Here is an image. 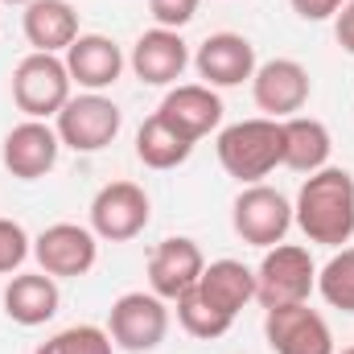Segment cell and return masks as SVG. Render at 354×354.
<instances>
[{
    "instance_id": "6da1fadb",
    "label": "cell",
    "mask_w": 354,
    "mask_h": 354,
    "mask_svg": "<svg viewBox=\"0 0 354 354\" xmlns=\"http://www.w3.org/2000/svg\"><path fill=\"white\" fill-rule=\"evenodd\" d=\"M292 223L309 243L346 248L354 239V174L342 165H326L309 174L297 189Z\"/></svg>"
},
{
    "instance_id": "7a4b0ae2",
    "label": "cell",
    "mask_w": 354,
    "mask_h": 354,
    "mask_svg": "<svg viewBox=\"0 0 354 354\" xmlns=\"http://www.w3.org/2000/svg\"><path fill=\"white\" fill-rule=\"evenodd\" d=\"M214 153L227 177H235L239 185H256L284 165V124L268 115L227 124L214 140Z\"/></svg>"
},
{
    "instance_id": "3957f363",
    "label": "cell",
    "mask_w": 354,
    "mask_h": 354,
    "mask_svg": "<svg viewBox=\"0 0 354 354\" xmlns=\"http://www.w3.org/2000/svg\"><path fill=\"white\" fill-rule=\"evenodd\" d=\"M71 71L62 62V54H25L12 66V103L17 111H25V120H50L66 107L71 99Z\"/></svg>"
},
{
    "instance_id": "277c9868",
    "label": "cell",
    "mask_w": 354,
    "mask_h": 354,
    "mask_svg": "<svg viewBox=\"0 0 354 354\" xmlns=\"http://www.w3.org/2000/svg\"><path fill=\"white\" fill-rule=\"evenodd\" d=\"M317 292V264L309 248L301 243H276L268 248L256 268V301L264 309L276 305H301Z\"/></svg>"
},
{
    "instance_id": "5b68a950",
    "label": "cell",
    "mask_w": 354,
    "mask_h": 354,
    "mask_svg": "<svg viewBox=\"0 0 354 354\" xmlns=\"http://www.w3.org/2000/svg\"><path fill=\"white\" fill-rule=\"evenodd\" d=\"M54 128H58V140L62 149H75V153H103L120 128H124V111L103 95V91H83V95H71L66 107L54 115Z\"/></svg>"
},
{
    "instance_id": "8992f818",
    "label": "cell",
    "mask_w": 354,
    "mask_h": 354,
    "mask_svg": "<svg viewBox=\"0 0 354 354\" xmlns=\"http://www.w3.org/2000/svg\"><path fill=\"white\" fill-rule=\"evenodd\" d=\"M107 334L115 351L149 354L157 351L169 334V305L157 292H124L107 309Z\"/></svg>"
},
{
    "instance_id": "52a82bcc",
    "label": "cell",
    "mask_w": 354,
    "mask_h": 354,
    "mask_svg": "<svg viewBox=\"0 0 354 354\" xmlns=\"http://www.w3.org/2000/svg\"><path fill=\"white\" fill-rule=\"evenodd\" d=\"M231 227H235V235H239L243 243L268 252V248L284 243V235H288V227H292V202H288L280 189L264 185V181L243 185L239 198L231 202Z\"/></svg>"
},
{
    "instance_id": "ba28073f",
    "label": "cell",
    "mask_w": 354,
    "mask_h": 354,
    "mask_svg": "<svg viewBox=\"0 0 354 354\" xmlns=\"http://www.w3.org/2000/svg\"><path fill=\"white\" fill-rule=\"evenodd\" d=\"M153 218V202L145 194V185L136 181H107L95 198H91V231L103 243H128L136 239Z\"/></svg>"
},
{
    "instance_id": "9c48e42d",
    "label": "cell",
    "mask_w": 354,
    "mask_h": 354,
    "mask_svg": "<svg viewBox=\"0 0 354 354\" xmlns=\"http://www.w3.org/2000/svg\"><path fill=\"white\" fill-rule=\"evenodd\" d=\"M33 260L54 280H79L99 260V235L79 223H54L33 239Z\"/></svg>"
},
{
    "instance_id": "30bf717a",
    "label": "cell",
    "mask_w": 354,
    "mask_h": 354,
    "mask_svg": "<svg viewBox=\"0 0 354 354\" xmlns=\"http://www.w3.org/2000/svg\"><path fill=\"white\" fill-rule=\"evenodd\" d=\"M309 95H313V79H309V71L297 58L260 62L256 75H252V99H256V107L264 111L268 120L301 115L305 103H309Z\"/></svg>"
},
{
    "instance_id": "8fae6325",
    "label": "cell",
    "mask_w": 354,
    "mask_h": 354,
    "mask_svg": "<svg viewBox=\"0 0 354 354\" xmlns=\"http://www.w3.org/2000/svg\"><path fill=\"white\" fill-rule=\"evenodd\" d=\"M264 338L272 354H334V334L309 301L264 309Z\"/></svg>"
},
{
    "instance_id": "7c38bea8",
    "label": "cell",
    "mask_w": 354,
    "mask_h": 354,
    "mask_svg": "<svg viewBox=\"0 0 354 354\" xmlns=\"http://www.w3.org/2000/svg\"><path fill=\"white\" fill-rule=\"evenodd\" d=\"M189 62H194L198 79L214 91L252 83V75H256V66H260V62H256V46H252L243 33H231V29L210 33V37L194 50Z\"/></svg>"
},
{
    "instance_id": "4fadbf2b",
    "label": "cell",
    "mask_w": 354,
    "mask_h": 354,
    "mask_svg": "<svg viewBox=\"0 0 354 354\" xmlns=\"http://www.w3.org/2000/svg\"><path fill=\"white\" fill-rule=\"evenodd\" d=\"M62 140L58 128H50L46 120H21L17 128H8L4 145H0V161L17 181H37L58 165Z\"/></svg>"
},
{
    "instance_id": "5bb4252c",
    "label": "cell",
    "mask_w": 354,
    "mask_h": 354,
    "mask_svg": "<svg viewBox=\"0 0 354 354\" xmlns=\"http://www.w3.org/2000/svg\"><path fill=\"white\" fill-rule=\"evenodd\" d=\"M128 66L145 87H177V79L189 66V46L177 29L153 25L136 37L132 54H128Z\"/></svg>"
},
{
    "instance_id": "9a60e30c",
    "label": "cell",
    "mask_w": 354,
    "mask_h": 354,
    "mask_svg": "<svg viewBox=\"0 0 354 354\" xmlns=\"http://www.w3.org/2000/svg\"><path fill=\"white\" fill-rule=\"evenodd\" d=\"M202 268H206L202 248L189 235H169L149 256V292H157L161 301H177L202 280Z\"/></svg>"
},
{
    "instance_id": "2e32d148",
    "label": "cell",
    "mask_w": 354,
    "mask_h": 354,
    "mask_svg": "<svg viewBox=\"0 0 354 354\" xmlns=\"http://www.w3.org/2000/svg\"><path fill=\"white\" fill-rule=\"evenodd\" d=\"M223 111L227 107H223L218 91L206 87V83H177V87H169V95L157 107V115L165 124H174L181 136H189L194 145L223 124Z\"/></svg>"
},
{
    "instance_id": "e0dca14e",
    "label": "cell",
    "mask_w": 354,
    "mask_h": 354,
    "mask_svg": "<svg viewBox=\"0 0 354 354\" xmlns=\"http://www.w3.org/2000/svg\"><path fill=\"white\" fill-rule=\"evenodd\" d=\"M62 62H66V71H71V83L83 87V91L115 87L120 75H124V66H128L124 50H120L107 33H79L75 46L62 54Z\"/></svg>"
},
{
    "instance_id": "ac0fdd59",
    "label": "cell",
    "mask_w": 354,
    "mask_h": 354,
    "mask_svg": "<svg viewBox=\"0 0 354 354\" xmlns=\"http://www.w3.org/2000/svg\"><path fill=\"white\" fill-rule=\"evenodd\" d=\"M21 29L37 54H66L79 37V8L71 0H33L25 4Z\"/></svg>"
},
{
    "instance_id": "d6986e66",
    "label": "cell",
    "mask_w": 354,
    "mask_h": 354,
    "mask_svg": "<svg viewBox=\"0 0 354 354\" xmlns=\"http://www.w3.org/2000/svg\"><path fill=\"white\" fill-rule=\"evenodd\" d=\"M62 305V292H58V280L46 276V272H17L4 288V313L8 322L33 330V326H46Z\"/></svg>"
},
{
    "instance_id": "ffe728a7",
    "label": "cell",
    "mask_w": 354,
    "mask_h": 354,
    "mask_svg": "<svg viewBox=\"0 0 354 354\" xmlns=\"http://www.w3.org/2000/svg\"><path fill=\"white\" fill-rule=\"evenodd\" d=\"M194 288L218 313L239 317V309H248L256 301V272L243 264V260H214V264L202 268V280Z\"/></svg>"
},
{
    "instance_id": "44dd1931",
    "label": "cell",
    "mask_w": 354,
    "mask_h": 354,
    "mask_svg": "<svg viewBox=\"0 0 354 354\" xmlns=\"http://www.w3.org/2000/svg\"><path fill=\"white\" fill-rule=\"evenodd\" d=\"M280 124H284V169L309 177L330 165L334 136H330V128L322 120H313V115H288Z\"/></svg>"
},
{
    "instance_id": "7402d4cb",
    "label": "cell",
    "mask_w": 354,
    "mask_h": 354,
    "mask_svg": "<svg viewBox=\"0 0 354 354\" xmlns=\"http://www.w3.org/2000/svg\"><path fill=\"white\" fill-rule=\"evenodd\" d=\"M189 153H194V140L181 136L174 124H165L157 111L136 128V157H140L145 169H157V174L177 169V165L189 161Z\"/></svg>"
},
{
    "instance_id": "603a6c76",
    "label": "cell",
    "mask_w": 354,
    "mask_h": 354,
    "mask_svg": "<svg viewBox=\"0 0 354 354\" xmlns=\"http://www.w3.org/2000/svg\"><path fill=\"white\" fill-rule=\"evenodd\" d=\"M317 292L330 309L354 313V248H338L317 268Z\"/></svg>"
},
{
    "instance_id": "cb8c5ba5",
    "label": "cell",
    "mask_w": 354,
    "mask_h": 354,
    "mask_svg": "<svg viewBox=\"0 0 354 354\" xmlns=\"http://www.w3.org/2000/svg\"><path fill=\"white\" fill-rule=\"evenodd\" d=\"M177 305V326L189 334V338H202V342H214V338H223L231 326H235V317H227V313H218L214 305H206L202 297H198V288H189V292H181L174 301Z\"/></svg>"
},
{
    "instance_id": "d4e9b609",
    "label": "cell",
    "mask_w": 354,
    "mask_h": 354,
    "mask_svg": "<svg viewBox=\"0 0 354 354\" xmlns=\"http://www.w3.org/2000/svg\"><path fill=\"white\" fill-rule=\"evenodd\" d=\"M115 342L103 326H66L54 338H46L33 354H111Z\"/></svg>"
},
{
    "instance_id": "484cf974",
    "label": "cell",
    "mask_w": 354,
    "mask_h": 354,
    "mask_svg": "<svg viewBox=\"0 0 354 354\" xmlns=\"http://www.w3.org/2000/svg\"><path fill=\"white\" fill-rule=\"evenodd\" d=\"M29 256H33V239H29V231H25L17 218H0V276L17 272Z\"/></svg>"
},
{
    "instance_id": "4316f807",
    "label": "cell",
    "mask_w": 354,
    "mask_h": 354,
    "mask_svg": "<svg viewBox=\"0 0 354 354\" xmlns=\"http://www.w3.org/2000/svg\"><path fill=\"white\" fill-rule=\"evenodd\" d=\"M198 4L202 0H149V12H153V21L161 25V29H185L194 17H198Z\"/></svg>"
},
{
    "instance_id": "83f0119b",
    "label": "cell",
    "mask_w": 354,
    "mask_h": 354,
    "mask_svg": "<svg viewBox=\"0 0 354 354\" xmlns=\"http://www.w3.org/2000/svg\"><path fill=\"white\" fill-rule=\"evenodd\" d=\"M288 4L301 21H330V17H338V8L346 0H288Z\"/></svg>"
},
{
    "instance_id": "f1b7e54d",
    "label": "cell",
    "mask_w": 354,
    "mask_h": 354,
    "mask_svg": "<svg viewBox=\"0 0 354 354\" xmlns=\"http://www.w3.org/2000/svg\"><path fill=\"white\" fill-rule=\"evenodd\" d=\"M334 37H338V46L354 54V0H346L342 8H338V17H334Z\"/></svg>"
},
{
    "instance_id": "f546056e",
    "label": "cell",
    "mask_w": 354,
    "mask_h": 354,
    "mask_svg": "<svg viewBox=\"0 0 354 354\" xmlns=\"http://www.w3.org/2000/svg\"><path fill=\"white\" fill-rule=\"evenodd\" d=\"M0 4H21V8H25V4H33V0H0Z\"/></svg>"
},
{
    "instance_id": "4dcf8cb0",
    "label": "cell",
    "mask_w": 354,
    "mask_h": 354,
    "mask_svg": "<svg viewBox=\"0 0 354 354\" xmlns=\"http://www.w3.org/2000/svg\"><path fill=\"white\" fill-rule=\"evenodd\" d=\"M334 354H354V346H346V351H334Z\"/></svg>"
}]
</instances>
